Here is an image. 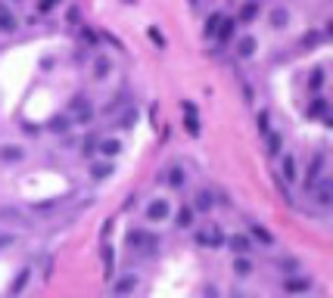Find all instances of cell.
Returning a JSON list of instances; mask_svg holds the SVG:
<instances>
[{
	"label": "cell",
	"instance_id": "cell-27",
	"mask_svg": "<svg viewBox=\"0 0 333 298\" xmlns=\"http://www.w3.org/2000/svg\"><path fill=\"white\" fill-rule=\"evenodd\" d=\"M324 112H327V100H324V97H314V103L308 106V115H311V118H321Z\"/></svg>",
	"mask_w": 333,
	"mask_h": 298
},
{
	"label": "cell",
	"instance_id": "cell-21",
	"mask_svg": "<svg viewBox=\"0 0 333 298\" xmlns=\"http://www.w3.org/2000/svg\"><path fill=\"white\" fill-rule=\"evenodd\" d=\"M109 71H113V62H109V56H97V59H94V78H106Z\"/></svg>",
	"mask_w": 333,
	"mask_h": 298
},
{
	"label": "cell",
	"instance_id": "cell-10",
	"mask_svg": "<svg viewBox=\"0 0 333 298\" xmlns=\"http://www.w3.org/2000/svg\"><path fill=\"white\" fill-rule=\"evenodd\" d=\"M228 246H231V252H237V255H249V252H252V242H249V236H243V233L231 236Z\"/></svg>",
	"mask_w": 333,
	"mask_h": 298
},
{
	"label": "cell",
	"instance_id": "cell-11",
	"mask_svg": "<svg viewBox=\"0 0 333 298\" xmlns=\"http://www.w3.org/2000/svg\"><path fill=\"white\" fill-rule=\"evenodd\" d=\"M212 208H215V196L209 190H199L196 202H193V211H212Z\"/></svg>",
	"mask_w": 333,
	"mask_h": 298
},
{
	"label": "cell",
	"instance_id": "cell-33",
	"mask_svg": "<svg viewBox=\"0 0 333 298\" xmlns=\"http://www.w3.org/2000/svg\"><path fill=\"white\" fill-rule=\"evenodd\" d=\"M0 156H4V159H22V153H19V146H4V153H0Z\"/></svg>",
	"mask_w": 333,
	"mask_h": 298
},
{
	"label": "cell",
	"instance_id": "cell-14",
	"mask_svg": "<svg viewBox=\"0 0 333 298\" xmlns=\"http://www.w3.org/2000/svg\"><path fill=\"white\" fill-rule=\"evenodd\" d=\"M184 180H187V174H184V168H181V165L169 168V177H165V183H169L172 190H181V186H184Z\"/></svg>",
	"mask_w": 333,
	"mask_h": 298
},
{
	"label": "cell",
	"instance_id": "cell-32",
	"mask_svg": "<svg viewBox=\"0 0 333 298\" xmlns=\"http://www.w3.org/2000/svg\"><path fill=\"white\" fill-rule=\"evenodd\" d=\"M218 22H221V13H212L209 22H206V34H215L218 31Z\"/></svg>",
	"mask_w": 333,
	"mask_h": 298
},
{
	"label": "cell",
	"instance_id": "cell-38",
	"mask_svg": "<svg viewBox=\"0 0 333 298\" xmlns=\"http://www.w3.org/2000/svg\"><path fill=\"white\" fill-rule=\"evenodd\" d=\"M57 4H60V0H41V10H53Z\"/></svg>",
	"mask_w": 333,
	"mask_h": 298
},
{
	"label": "cell",
	"instance_id": "cell-6",
	"mask_svg": "<svg viewBox=\"0 0 333 298\" xmlns=\"http://www.w3.org/2000/svg\"><path fill=\"white\" fill-rule=\"evenodd\" d=\"M16 28H19V19H16V13H13L7 4H0V31H4V34H13Z\"/></svg>",
	"mask_w": 333,
	"mask_h": 298
},
{
	"label": "cell",
	"instance_id": "cell-18",
	"mask_svg": "<svg viewBox=\"0 0 333 298\" xmlns=\"http://www.w3.org/2000/svg\"><path fill=\"white\" fill-rule=\"evenodd\" d=\"M234 25H237V19H225V16H221V22H218V31H215V37H218V41H228V37L234 34Z\"/></svg>",
	"mask_w": 333,
	"mask_h": 298
},
{
	"label": "cell",
	"instance_id": "cell-40",
	"mask_svg": "<svg viewBox=\"0 0 333 298\" xmlns=\"http://www.w3.org/2000/svg\"><path fill=\"white\" fill-rule=\"evenodd\" d=\"M231 298H249V295H243V292H234V295H231Z\"/></svg>",
	"mask_w": 333,
	"mask_h": 298
},
{
	"label": "cell",
	"instance_id": "cell-25",
	"mask_svg": "<svg viewBox=\"0 0 333 298\" xmlns=\"http://www.w3.org/2000/svg\"><path fill=\"white\" fill-rule=\"evenodd\" d=\"M234 273H237V276H249V273H252V264H249V258L237 255V258H234Z\"/></svg>",
	"mask_w": 333,
	"mask_h": 298
},
{
	"label": "cell",
	"instance_id": "cell-1",
	"mask_svg": "<svg viewBox=\"0 0 333 298\" xmlns=\"http://www.w3.org/2000/svg\"><path fill=\"white\" fill-rule=\"evenodd\" d=\"M72 112H75L78 124H87L90 118H94V106H90V100L84 97V93H75V97H72Z\"/></svg>",
	"mask_w": 333,
	"mask_h": 298
},
{
	"label": "cell",
	"instance_id": "cell-31",
	"mask_svg": "<svg viewBox=\"0 0 333 298\" xmlns=\"http://www.w3.org/2000/svg\"><path fill=\"white\" fill-rule=\"evenodd\" d=\"M308 87H311L314 93H318V90L324 87V71H321V68H318V71H311V81H308Z\"/></svg>",
	"mask_w": 333,
	"mask_h": 298
},
{
	"label": "cell",
	"instance_id": "cell-37",
	"mask_svg": "<svg viewBox=\"0 0 333 298\" xmlns=\"http://www.w3.org/2000/svg\"><path fill=\"white\" fill-rule=\"evenodd\" d=\"M13 242H16V236H10V233H4V236H0V249H4V246H13Z\"/></svg>",
	"mask_w": 333,
	"mask_h": 298
},
{
	"label": "cell",
	"instance_id": "cell-7",
	"mask_svg": "<svg viewBox=\"0 0 333 298\" xmlns=\"http://www.w3.org/2000/svg\"><path fill=\"white\" fill-rule=\"evenodd\" d=\"M196 242H199V246H212V249H218L221 242H225V233H221V227L202 230V233H196Z\"/></svg>",
	"mask_w": 333,
	"mask_h": 298
},
{
	"label": "cell",
	"instance_id": "cell-9",
	"mask_svg": "<svg viewBox=\"0 0 333 298\" xmlns=\"http://www.w3.org/2000/svg\"><path fill=\"white\" fill-rule=\"evenodd\" d=\"M330 196H333V186H330V177H321V180H318V186H314V199H318V205H321V208H327V205L333 202Z\"/></svg>",
	"mask_w": 333,
	"mask_h": 298
},
{
	"label": "cell",
	"instance_id": "cell-13",
	"mask_svg": "<svg viewBox=\"0 0 333 298\" xmlns=\"http://www.w3.org/2000/svg\"><path fill=\"white\" fill-rule=\"evenodd\" d=\"M255 47H258V41H255L252 34H243V37H240V41H237V53L243 56V59H249V56L255 53Z\"/></svg>",
	"mask_w": 333,
	"mask_h": 298
},
{
	"label": "cell",
	"instance_id": "cell-4",
	"mask_svg": "<svg viewBox=\"0 0 333 298\" xmlns=\"http://www.w3.org/2000/svg\"><path fill=\"white\" fill-rule=\"evenodd\" d=\"M321 171H324V153H318V156L311 159L308 171H305V190H314V186H318V180L324 177Z\"/></svg>",
	"mask_w": 333,
	"mask_h": 298
},
{
	"label": "cell",
	"instance_id": "cell-35",
	"mask_svg": "<svg viewBox=\"0 0 333 298\" xmlns=\"http://www.w3.org/2000/svg\"><path fill=\"white\" fill-rule=\"evenodd\" d=\"M97 143H100L97 137H87V140L81 143V153H84V156H90V153H94V146H97Z\"/></svg>",
	"mask_w": 333,
	"mask_h": 298
},
{
	"label": "cell",
	"instance_id": "cell-2",
	"mask_svg": "<svg viewBox=\"0 0 333 298\" xmlns=\"http://www.w3.org/2000/svg\"><path fill=\"white\" fill-rule=\"evenodd\" d=\"M181 109H184V124H187V134L190 137H199V112H196V103L193 100H184L181 103Z\"/></svg>",
	"mask_w": 333,
	"mask_h": 298
},
{
	"label": "cell",
	"instance_id": "cell-29",
	"mask_svg": "<svg viewBox=\"0 0 333 298\" xmlns=\"http://www.w3.org/2000/svg\"><path fill=\"white\" fill-rule=\"evenodd\" d=\"M50 130H57V134H66V130H69V118H66V115L50 118Z\"/></svg>",
	"mask_w": 333,
	"mask_h": 298
},
{
	"label": "cell",
	"instance_id": "cell-30",
	"mask_svg": "<svg viewBox=\"0 0 333 298\" xmlns=\"http://www.w3.org/2000/svg\"><path fill=\"white\" fill-rule=\"evenodd\" d=\"M268 121H271V115H268V112H258V118H255V124H258V130H262V134H265V137L271 134V127H268Z\"/></svg>",
	"mask_w": 333,
	"mask_h": 298
},
{
	"label": "cell",
	"instance_id": "cell-3",
	"mask_svg": "<svg viewBox=\"0 0 333 298\" xmlns=\"http://www.w3.org/2000/svg\"><path fill=\"white\" fill-rule=\"evenodd\" d=\"M128 246H131V249H156L159 239L153 233H146V230H131V233H128Z\"/></svg>",
	"mask_w": 333,
	"mask_h": 298
},
{
	"label": "cell",
	"instance_id": "cell-28",
	"mask_svg": "<svg viewBox=\"0 0 333 298\" xmlns=\"http://www.w3.org/2000/svg\"><path fill=\"white\" fill-rule=\"evenodd\" d=\"M287 19H290L287 10H281V7L271 10V25H274V28H284V25H287Z\"/></svg>",
	"mask_w": 333,
	"mask_h": 298
},
{
	"label": "cell",
	"instance_id": "cell-17",
	"mask_svg": "<svg viewBox=\"0 0 333 298\" xmlns=\"http://www.w3.org/2000/svg\"><path fill=\"white\" fill-rule=\"evenodd\" d=\"M0 220H4V224H25V214L19 211V208H10V205H4V208H0Z\"/></svg>",
	"mask_w": 333,
	"mask_h": 298
},
{
	"label": "cell",
	"instance_id": "cell-16",
	"mask_svg": "<svg viewBox=\"0 0 333 298\" xmlns=\"http://www.w3.org/2000/svg\"><path fill=\"white\" fill-rule=\"evenodd\" d=\"M109 174H113V162H94L90 165V177L94 180H106Z\"/></svg>",
	"mask_w": 333,
	"mask_h": 298
},
{
	"label": "cell",
	"instance_id": "cell-36",
	"mask_svg": "<svg viewBox=\"0 0 333 298\" xmlns=\"http://www.w3.org/2000/svg\"><path fill=\"white\" fill-rule=\"evenodd\" d=\"M146 34H150V41H153V44H159V47H165V37L159 34V28H150V31H146Z\"/></svg>",
	"mask_w": 333,
	"mask_h": 298
},
{
	"label": "cell",
	"instance_id": "cell-5",
	"mask_svg": "<svg viewBox=\"0 0 333 298\" xmlns=\"http://www.w3.org/2000/svg\"><path fill=\"white\" fill-rule=\"evenodd\" d=\"M169 214H172V208H169V202H165V199H156V202L146 205V217H150L153 224H162Z\"/></svg>",
	"mask_w": 333,
	"mask_h": 298
},
{
	"label": "cell",
	"instance_id": "cell-8",
	"mask_svg": "<svg viewBox=\"0 0 333 298\" xmlns=\"http://www.w3.org/2000/svg\"><path fill=\"white\" fill-rule=\"evenodd\" d=\"M28 279H31V267H22L19 273L13 276V283H10V298H19V295H22V289L28 286Z\"/></svg>",
	"mask_w": 333,
	"mask_h": 298
},
{
	"label": "cell",
	"instance_id": "cell-20",
	"mask_svg": "<svg viewBox=\"0 0 333 298\" xmlns=\"http://www.w3.org/2000/svg\"><path fill=\"white\" fill-rule=\"evenodd\" d=\"M134 124H137V109H134V106H128L122 115H119V127L128 130V127H134Z\"/></svg>",
	"mask_w": 333,
	"mask_h": 298
},
{
	"label": "cell",
	"instance_id": "cell-22",
	"mask_svg": "<svg viewBox=\"0 0 333 298\" xmlns=\"http://www.w3.org/2000/svg\"><path fill=\"white\" fill-rule=\"evenodd\" d=\"M175 220H178V227H181V230L193 227V208H190V205H184V208L175 214Z\"/></svg>",
	"mask_w": 333,
	"mask_h": 298
},
{
	"label": "cell",
	"instance_id": "cell-12",
	"mask_svg": "<svg viewBox=\"0 0 333 298\" xmlns=\"http://www.w3.org/2000/svg\"><path fill=\"white\" fill-rule=\"evenodd\" d=\"M284 289H287V292H296V295H299V292H308V289H311V279H308V276H290L287 283H284Z\"/></svg>",
	"mask_w": 333,
	"mask_h": 298
},
{
	"label": "cell",
	"instance_id": "cell-34",
	"mask_svg": "<svg viewBox=\"0 0 333 298\" xmlns=\"http://www.w3.org/2000/svg\"><path fill=\"white\" fill-rule=\"evenodd\" d=\"M268 146H271V156H281V137L268 134Z\"/></svg>",
	"mask_w": 333,
	"mask_h": 298
},
{
	"label": "cell",
	"instance_id": "cell-19",
	"mask_svg": "<svg viewBox=\"0 0 333 298\" xmlns=\"http://www.w3.org/2000/svg\"><path fill=\"white\" fill-rule=\"evenodd\" d=\"M97 146H100V153H103L106 159H113V156H119V153H122V143H119L116 137H113V140H100Z\"/></svg>",
	"mask_w": 333,
	"mask_h": 298
},
{
	"label": "cell",
	"instance_id": "cell-15",
	"mask_svg": "<svg viewBox=\"0 0 333 298\" xmlns=\"http://www.w3.org/2000/svg\"><path fill=\"white\" fill-rule=\"evenodd\" d=\"M249 233H252L258 242H262V246H274V233H271V230H265L262 224H249Z\"/></svg>",
	"mask_w": 333,
	"mask_h": 298
},
{
	"label": "cell",
	"instance_id": "cell-24",
	"mask_svg": "<svg viewBox=\"0 0 333 298\" xmlns=\"http://www.w3.org/2000/svg\"><path fill=\"white\" fill-rule=\"evenodd\" d=\"M281 174H284V180H293V177H296V159H293L290 153L281 159Z\"/></svg>",
	"mask_w": 333,
	"mask_h": 298
},
{
	"label": "cell",
	"instance_id": "cell-41",
	"mask_svg": "<svg viewBox=\"0 0 333 298\" xmlns=\"http://www.w3.org/2000/svg\"><path fill=\"white\" fill-rule=\"evenodd\" d=\"M125 4H134V0H125Z\"/></svg>",
	"mask_w": 333,
	"mask_h": 298
},
{
	"label": "cell",
	"instance_id": "cell-26",
	"mask_svg": "<svg viewBox=\"0 0 333 298\" xmlns=\"http://www.w3.org/2000/svg\"><path fill=\"white\" fill-rule=\"evenodd\" d=\"M258 16V4H255V0H249V4H243V10H240V22H249V19H255Z\"/></svg>",
	"mask_w": 333,
	"mask_h": 298
},
{
	"label": "cell",
	"instance_id": "cell-23",
	"mask_svg": "<svg viewBox=\"0 0 333 298\" xmlns=\"http://www.w3.org/2000/svg\"><path fill=\"white\" fill-rule=\"evenodd\" d=\"M134 286H137V279H134V273L131 276H122L119 283H116V295L122 298V295H128V292H134Z\"/></svg>",
	"mask_w": 333,
	"mask_h": 298
},
{
	"label": "cell",
	"instance_id": "cell-39",
	"mask_svg": "<svg viewBox=\"0 0 333 298\" xmlns=\"http://www.w3.org/2000/svg\"><path fill=\"white\" fill-rule=\"evenodd\" d=\"M81 37H87V41H90V44H94V41H97V37H94V31H90V28H81Z\"/></svg>",
	"mask_w": 333,
	"mask_h": 298
}]
</instances>
